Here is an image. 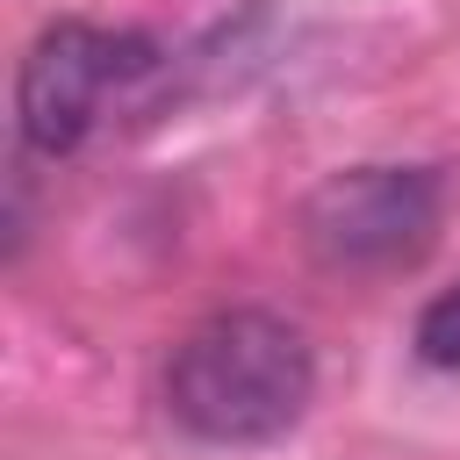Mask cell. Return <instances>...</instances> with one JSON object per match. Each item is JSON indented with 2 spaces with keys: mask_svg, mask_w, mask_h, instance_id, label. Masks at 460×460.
Returning <instances> with one entry per match:
<instances>
[{
  "mask_svg": "<svg viewBox=\"0 0 460 460\" xmlns=\"http://www.w3.org/2000/svg\"><path fill=\"white\" fill-rule=\"evenodd\" d=\"M316 395L309 338L273 309H216L165 359V410L201 446H266Z\"/></svg>",
  "mask_w": 460,
  "mask_h": 460,
  "instance_id": "cell-1",
  "label": "cell"
},
{
  "mask_svg": "<svg viewBox=\"0 0 460 460\" xmlns=\"http://www.w3.org/2000/svg\"><path fill=\"white\" fill-rule=\"evenodd\" d=\"M446 194L424 165H352L302 194V252L323 273H395L417 266L438 237Z\"/></svg>",
  "mask_w": 460,
  "mask_h": 460,
  "instance_id": "cell-2",
  "label": "cell"
},
{
  "mask_svg": "<svg viewBox=\"0 0 460 460\" xmlns=\"http://www.w3.org/2000/svg\"><path fill=\"white\" fill-rule=\"evenodd\" d=\"M151 72V43L129 29H93V22H50L22 72H14V122L22 144L43 158H65L86 144V129L101 122L108 93Z\"/></svg>",
  "mask_w": 460,
  "mask_h": 460,
  "instance_id": "cell-3",
  "label": "cell"
},
{
  "mask_svg": "<svg viewBox=\"0 0 460 460\" xmlns=\"http://www.w3.org/2000/svg\"><path fill=\"white\" fill-rule=\"evenodd\" d=\"M417 359L424 367H446V374H460V288H446V295H431L424 309H417Z\"/></svg>",
  "mask_w": 460,
  "mask_h": 460,
  "instance_id": "cell-4",
  "label": "cell"
}]
</instances>
